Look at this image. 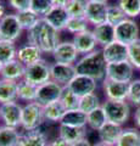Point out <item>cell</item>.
<instances>
[{
	"mask_svg": "<svg viewBox=\"0 0 140 146\" xmlns=\"http://www.w3.org/2000/svg\"><path fill=\"white\" fill-rule=\"evenodd\" d=\"M58 33L60 32L49 25L45 18H40L37 25L27 32V40L29 44L38 46L43 54H52V51L60 44Z\"/></svg>",
	"mask_w": 140,
	"mask_h": 146,
	"instance_id": "cell-1",
	"label": "cell"
},
{
	"mask_svg": "<svg viewBox=\"0 0 140 146\" xmlns=\"http://www.w3.org/2000/svg\"><path fill=\"white\" fill-rule=\"evenodd\" d=\"M74 67L77 74L79 76L89 77L96 82H102L106 78L107 62L104 58L100 49H96L95 51L82 56L74 63Z\"/></svg>",
	"mask_w": 140,
	"mask_h": 146,
	"instance_id": "cell-2",
	"label": "cell"
},
{
	"mask_svg": "<svg viewBox=\"0 0 140 146\" xmlns=\"http://www.w3.org/2000/svg\"><path fill=\"white\" fill-rule=\"evenodd\" d=\"M44 112L43 106L38 102H28L22 108V121H21V129L23 131H31L42 128L44 124Z\"/></svg>",
	"mask_w": 140,
	"mask_h": 146,
	"instance_id": "cell-3",
	"label": "cell"
},
{
	"mask_svg": "<svg viewBox=\"0 0 140 146\" xmlns=\"http://www.w3.org/2000/svg\"><path fill=\"white\" fill-rule=\"evenodd\" d=\"M102 108L106 113L107 121L123 127L130 117V104L128 101H115L105 100L102 102Z\"/></svg>",
	"mask_w": 140,
	"mask_h": 146,
	"instance_id": "cell-4",
	"label": "cell"
},
{
	"mask_svg": "<svg viewBox=\"0 0 140 146\" xmlns=\"http://www.w3.org/2000/svg\"><path fill=\"white\" fill-rule=\"evenodd\" d=\"M23 79L37 86L51 80L50 63H48L43 58V60L35 62L33 65L26 66V73Z\"/></svg>",
	"mask_w": 140,
	"mask_h": 146,
	"instance_id": "cell-5",
	"label": "cell"
},
{
	"mask_svg": "<svg viewBox=\"0 0 140 146\" xmlns=\"http://www.w3.org/2000/svg\"><path fill=\"white\" fill-rule=\"evenodd\" d=\"M65 86L60 85L54 80H49L46 83L37 86V96L35 102H38L40 106H46V105L58 101L61 99V95L64 93Z\"/></svg>",
	"mask_w": 140,
	"mask_h": 146,
	"instance_id": "cell-6",
	"label": "cell"
},
{
	"mask_svg": "<svg viewBox=\"0 0 140 146\" xmlns=\"http://www.w3.org/2000/svg\"><path fill=\"white\" fill-rule=\"evenodd\" d=\"M134 66L128 60L116 62V63H107L106 67V78L122 83H130L134 79Z\"/></svg>",
	"mask_w": 140,
	"mask_h": 146,
	"instance_id": "cell-7",
	"label": "cell"
},
{
	"mask_svg": "<svg viewBox=\"0 0 140 146\" xmlns=\"http://www.w3.org/2000/svg\"><path fill=\"white\" fill-rule=\"evenodd\" d=\"M140 29L134 18H125L115 27V39L125 45H129L139 39Z\"/></svg>",
	"mask_w": 140,
	"mask_h": 146,
	"instance_id": "cell-8",
	"label": "cell"
},
{
	"mask_svg": "<svg viewBox=\"0 0 140 146\" xmlns=\"http://www.w3.org/2000/svg\"><path fill=\"white\" fill-rule=\"evenodd\" d=\"M22 106L17 101L6 102L0 105V122L4 125L12 128H21L22 121Z\"/></svg>",
	"mask_w": 140,
	"mask_h": 146,
	"instance_id": "cell-9",
	"label": "cell"
},
{
	"mask_svg": "<svg viewBox=\"0 0 140 146\" xmlns=\"http://www.w3.org/2000/svg\"><path fill=\"white\" fill-rule=\"evenodd\" d=\"M22 27L16 13H9L0 20V39L15 42L21 36Z\"/></svg>",
	"mask_w": 140,
	"mask_h": 146,
	"instance_id": "cell-10",
	"label": "cell"
},
{
	"mask_svg": "<svg viewBox=\"0 0 140 146\" xmlns=\"http://www.w3.org/2000/svg\"><path fill=\"white\" fill-rule=\"evenodd\" d=\"M51 56L56 63L64 65H74L78 61L79 52L74 46L73 42H62L52 51Z\"/></svg>",
	"mask_w": 140,
	"mask_h": 146,
	"instance_id": "cell-11",
	"label": "cell"
},
{
	"mask_svg": "<svg viewBox=\"0 0 140 146\" xmlns=\"http://www.w3.org/2000/svg\"><path fill=\"white\" fill-rule=\"evenodd\" d=\"M129 83H122L105 78L102 80V89L106 100L115 101H127Z\"/></svg>",
	"mask_w": 140,
	"mask_h": 146,
	"instance_id": "cell-12",
	"label": "cell"
},
{
	"mask_svg": "<svg viewBox=\"0 0 140 146\" xmlns=\"http://www.w3.org/2000/svg\"><path fill=\"white\" fill-rule=\"evenodd\" d=\"M51 80L56 82L62 86H67L72 79L77 76L74 65H64V63H50Z\"/></svg>",
	"mask_w": 140,
	"mask_h": 146,
	"instance_id": "cell-13",
	"label": "cell"
},
{
	"mask_svg": "<svg viewBox=\"0 0 140 146\" xmlns=\"http://www.w3.org/2000/svg\"><path fill=\"white\" fill-rule=\"evenodd\" d=\"M101 51L107 63H116L128 60V45L117 40L104 46Z\"/></svg>",
	"mask_w": 140,
	"mask_h": 146,
	"instance_id": "cell-14",
	"label": "cell"
},
{
	"mask_svg": "<svg viewBox=\"0 0 140 146\" xmlns=\"http://www.w3.org/2000/svg\"><path fill=\"white\" fill-rule=\"evenodd\" d=\"M67 88H70L77 96L82 98L88 94L95 93L98 89V82L93 78H89V77L77 74L71 83L67 85Z\"/></svg>",
	"mask_w": 140,
	"mask_h": 146,
	"instance_id": "cell-15",
	"label": "cell"
},
{
	"mask_svg": "<svg viewBox=\"0 0 140 146\" xmlns=\"http://www.w3.org/2000/svg\"><path fill=\"white\" fill-rule=\"evenodd\" d=\"M72 42H73L74 46L78 50L79 55H83V56L95 51L96 46H98L94 33H93V31H90V29L82 32V33H79V34H74Z\"/></svg>",
	"mask_w": 140,
	"mask_h": 146,
	"instance_id": "cell-16",
	"label": "cell"
},
{
	"mask_svg": "<svg viewBox=\"0 0 140 146\" xmlns=\"http://www.w3.org/2000/svg\"><path fill=\"white\" fill-rule=\"evenodd\" d=\"M107 4L104 3H94L88 1L87 10H85L84 17L87 18L88 23L93 25L94 27L106 23V15H107Z\"/></svg>",
	"mask_w": 140,
	"mask_h": 146,
	"instance_id": "cell-17",
	"label": "cell"
},
{
	"mask_svg": "<svg viewBox=\"0 0 140 146\" xmlns=\"http://www.w3.org/2000/svg\"><path fill=\"white\" fill-rule=\"evenodd\" d=\"M43 51L33 44H23L17 49V60L22 62L25 66H29L33 63L43 60Z\"/></svg>",
	"mask_w": 140,
	"mask_h": 146,
	"instance_id": "cell-18",
	"label": "cell"
},
{
	"mask_svg": "<svg viewBox=\"0 0 140 146\" xmlns=\"http://www.w3.org/2000/svg\"><path fill=\"white\" fill-rule=\"evenodd\" d=\"M123 131V127L115 124L112 122H107L100 130L98 131L99 141L111 146H116L117 141H118L119 136Z\"/></svg>",
	"mask_w": 140,
	"mask_h": 146,
	"instance_id": "cell-19",
	"label": "cell"
},
{
	"mask_svg": "<svg viewBox=\"0 0 140 146\" xmlns=\"http://www.w3.org/2000/svg\"><path fill=\"white\" fill-rule=\"evenodd\" d=\"M26 66L19 60H12L4 65L3 71L0 73V78L12 80V82H20L25 78Z\"/></svg>",
	"mask_w": 140,
	"mask_h": 146,
	"instance_id": "cell-20",
	"label": "cell"
},
{
	"mask_svg": "<svg viewBox=\"0 0 140 146\" xmlns=\"http://www.w3.org/2000/svg\"><path fill=\"white\" fill-rule=\"evenodd\" d=\"M45 21L50 26H52L56 31H66L67 23L70 20V15L65 7H52L51 11L44 17Z\"/></svg>",
	"mask_w": 140,
	"mask_h": 146,
	"instance_id": "cell-21",
	"label": "cell"
},
{
	"mask_svg": "<svg viewBox=\"0 0 140 146\" xmlns=\"http://www.w3.org/2000/svg\"><path fill=\"white\" fill-rule=\"evenodd\" d=\"M49 139L42 128L31 131H22L20 146H48Z\"/></svg>",
	"mask_w": 140,
	"mask_h": 146,
	"instance_id": "cell-22",
	"label": "cell"
},
{
	"mask_svg": "<svg viewBox=\"0 0 140 146\" xmlns=\"http://www.w3.org/2000/svg\"><path fill=\"white\" fill-rule=\"evenodd\" d=\"M94 36L96 39V43L99 46H106L110 43L115 42V27L108 25V23H102V25H99L95 26L94 28L92 29Z\"/></svg>",
	"mask_w": 140,
	"mask_h": 146,
	"instance_id": "cell-23",
	"label": "cell"
},
{
	"mask_svg": "<svg viewBox=\"0 0 140 146\" xmlns=\"http://www.w3.org/2000/svg\"><path fill=\"white\" fill-rule=\"evenodd\" d=\"M57 133H58L57 136H60L61 139H64L71 145L80 139L87 138V129L85 128H76V127L58 124Z\"/></svg>",
	"mask_w": 140,
	"mask_h": 146,
	"instance_id": "cell-24",
	"label": "cell"
},
{
	"mask_svg": "<svg viewBox=\"0 0 140 146\" xmlns=\"http://www.w3.org/2000/svg\"><path fill=\"white\" fill-rule=\"evenodd\" d=\"M21 136L19 128L0 124V146H20Z\"/></svg>",
	"mask_w": 140,
	"mask_h": 146,
	"instance_id": "cell-25",
	"label": "cell"
},
{
	"mask_svg": "<svg viewBox=\"0 0 140 146\" xmlns=\"http://www.w3.org/2000/svg\"><path fill=\"white\" fill-rule=\"evenodd\" d=\"M60 124L76 127V128H87L88 119H87V113L80 111L79 108L66 111V113L62 117Z\"/></svg>",
	"mask_w": 140,
	"mask_h": 146,
	"instance_id": "cell-26",
	"label": "cell"
},
{
	"mask_svg": "<svg viewBox=\"0 0 140 146\" xmlns=\"http://www.w3.org/2000/svg\"><path fill=\"white\" fill-rule=\"evenodd\" d=\"M43 112H44V119L45 122L49 123H58L62 119V117L66 113V108L62 105V102L58 100V101L51 102L46 105V106L43 107Z\"/></svg>",
	"mask_w": 140,
	"mask_h": 146,
	"instance_id": "cell-27",
	"label": "cell"
},
{
	"mask_svg": "<svg viewBox=\"0 0 140 146\" xmlns=\"http://www.w3.org/2000/svg\"><path fill=\"white\" fill-rule=\"evenodd\" d=\"M17 100V82L0 78V105Z\"/></svg>",
	"mask_w": 140,
	"mask_h": 146,
	"instance_id": "cell-28",
	"label": "cell"
},
{
	"mask_svg": "<svg viewBox=\"0 0 140 146\" xmlns=\"http://www.w3.org/2000/svg\"><path fill=\"white\" fill-rule=\"evenodd\" d=\"M37 96V85L22 79L17 82V99L25 102H33Z\"/></svg>",
	"mask_w": 140,
	"mask_h": 146,
	"instance_id": "cell-29",
	"label": "cell"
},
{
	"mask_svg": "<svg viewBox=\"0 0 140 146\" xmlns=\"http://www.w3.org/2000/svg\"><path fill=\"white\" fill-rule=\"evenodd\" d=\"M87 119H88L87 127L89 128L90 130L96 131V133L108 122L107 117H106V113H105V111H104L102 106L95 108L92 112H89L87 115Z\"/></svg>",
	"mask_w": 140,
	"mask_h": 146,
	"instance_id": "cell-30",
	"label": "cell"
},
{
	"mask_svg": "<svg viewBox=\"0 0 140 146\" xmlns=\"http://www.w3.org/2000/svg\"><path fill=\"white\" fill-rule=\"evenodd\" d=\"M116 146H140V130L138 128H123Z\"/></svg>",
	"mask_w": 140,
	"mask_h": 146,
	"instance_id": "cell-31",
	"label": "cell"
},
{
	"mask_svg": "<svg viewBox=\"0 0 140 146\" xmlns=\"http://www.w3.org/2000/svg\"><path fill=\"white\" fill-rule=\"evenodd\" d=\"M17 57V48L15 42L0 39V61L7 63Z\"/></svg>",
	"mask_w": 140,
	"mask_h": 146,
	"instance_id": "cell-32",
	"label": "cell"
},
{
	"mask_svg": "<svg viewBox=\"0 0 140 146\" xmlns=\"http://www.w3.org/2000/svg\"><path fill=\"white\" fill-rule=\"evenodd\" d=\"M16 16H17V20H19L20 25L22 27L23 31H31L33 27L37 25V22L40 20V17L37 15L35 12H33L32 10H26V11H20V12H16Z\"/></svg>",
	"mask_w": 140,
	"mask_h": 146,
	"instance_id": "cell-33",
	"label": "cell"
},
{
	"mask_svg": "<svg viewBox=\"0 0 140 146\" xmlns=\"http://www.w3.org/2000/svg\"><path fill=\"white\" fill-rule=\"evenodd\" d=\"M101 101H100V98L96 93H92V94H88L85 96H82L79 99V110L83 111L84 113H88L94 111L95 108L100 107L101 106Z\"/></svg>",
	"mask_w": 140,
	"mask_h": 146,
	"instance_id": "cell-34",
	"label": "cell"
},
{
	"mask_svg": "<svg viewBox=\"0 0 140 146\" xmlns=\"http://www.w3.org/2000/svg\"><path fill=\"white\" fill-rule=\"evenodd\" d=\"M88 0H68L66 4V11L70 17H84Z\"/></svg>",
	"mask_w": 140,
	"mask_h": 146,
	"instance_id": "cell-35",
	"label": "cell"
},
{
	"mask_svg": "<svg viewBox=\"0 0 140 146\" xmlns=\"http://www.w3.org/2000/svg\"><path fill=\"white\" fill-rule=\"evenodd\" d=\"M127 18V15L124 13V11L117 5H108L107 6V15H106V23L116 27L117 25H119L122 21H124Z\"/></svg>",
	"mask_w": 140,
	"mask_h": 146,
	"instance_id": "cell-36",
	"label": "cell"
},
{
	"mask_svg": "<svg viewBox=\"0 0 140 146\" xmlns=\"http://www.w3.org/2000/svg\"><path fill=\"white\" fill-rule=\"evenodd\" d=\"M89 29V23L85 17H70L66 31L72 34H79Z\"/></svg>",
	"mask_w": 140,
	"mask_h": 146,
	"instance_id": "cell-37",
	"label": "cell"
},
{
	"mask_svg": "<svg viewBox=\"0 0 140 146\" xmlns=\"http://www.w3.org/2000/svg\"><path fill=\"white\" fill-rule=\"evenodd\" d=\"M118 6L128 18H137L140 15V0H118Z\"/></svg>",
	"mask_w": 140,
	"mask_h": 146,
	"instance_id": "cell-38",
	"label": "cell"
},
{
	"mask_svg": "<svg viewBox=\"0 0 140 146\" xmlns=\"http://www.w3.org/2000/svg\"><path fill=\"white\" fill-rule=\"evenodd\" d=\"M79 99L80 98L77 96V95L70 88L65 86L64 93H62V95H61L60 101L65 106L66 111H71V110H77L79 107Z\"/></svg>",
	"mask_w": 140,
	"mask_h": 146,
	"instance_id": "cell-39",
	"label": "cell"
},
{
	"mask_svg": "<svg viewBox=\"0 0 140 146\" xmlns=\"http://www.w3.org/2000/svg\"><path fill=\"white\" fill-rule=\"evenodd\" d=\"M52 7L51 0H32L31 3V10L37 13L40 18H44Z\"/></svg>",
	"mask_w": 140,
	"mask_h": 146,
	"instance_id": "cell-40",
	"label": "cell"
},
{
	"mask_svg": "<svg viewBox=\"0 0 140 146\" xmlns=\"http://www.w3.org/2000/svg\"><path fill=\"white\" fill-rule=\"evenodd\" d=\"M127 101L135 107L140 106V79H133L128 86Z\"/></svg>",
	"mask_w": 140,
	"mask_h": 146,
	"instance_id": "cell-41",
	"label": "cell"
},
{
	"mask_svg": "<svg viewBox=\"0 0 140 146\" xmlns=\"http://www.w3.org/2000/svg\"><path fill=\"white\" fill-rule=\"evenodd\" d=\"M128 61L134 68L140 70V38L128 45Z\"/></svg>",
	"mask_w": 140,
	"mask_h": 146,
	"instance_id": "cell-42",
	"label": "cell"
},
{
	"mask_svg": "<svg viewBox=\"0 0 140 146\" xmlns=\"http://www.w3.org/2000/svg\"><path fill=\"white\" fill-rule=\"evenodd\" d=\"M31 3L32 0H9V4L12 9H15L17 12L26 11L31 9Z\"/></svg>",
	"mask_w": 140,
	"mask_h": 146,
	"instance_id": "cell-43",
	"label": "cell"
},
{
	"mask_svg": "<svg viewBox=\"0 0 140 146\" xmlns=\"http://www.w3.org/2000/svg\"><path fill=\"white\" fill-rule=\"evenodd\" d=\"M48 146H71V144H68L64 139H61L60 136H56V138L49 140Z\"/></svg>",
	"mask_w": 140,
	"mask_h": 146,
	"instance_id": "cell-44",
	"label": "cell"
},
{
	"mask_svg": "<svg viewBox=\"0 0 140 146\" xmlns=\"http://www.w3.org/2000/svg\"><path fill=\"white\" fill-rule=\"evenodd\" d=\"M133 121H134L135 128H138V129L140 130V106L135 108V112H134V116H133Z\"/></svg>",
	"mask_w": 140,
	"mask_h": 146,
	"instance_id": "cell-45",
	"label": "cell"
},
{
	"mask_svg": "<svg viewBox=\"0 0 140 146\" xmlns=\"http://www.w3.org/2000/svg\"><path fill=\"white\" fill-rule=\"evenodd\" d=\"M71 146H94V145L90 143V140L88 138H84V139H80L78 141H76V143H73Z\"/></svg>",
	"mask_w": 140,
	"mask_h": 146,
	"instance_id": "cell-46",
	"label": "cell"
},
{
	"mask_svg": "<svg viewBox=\"0 0 140 146\" xmlns=\"http://www.w3.org/2000/svg\"><path fill=\"white\" fill-rule=\"evenodd\" d=\"M68 0H51L54 7H65Z\"/></svg>",
	"mask_w": 140,
	"mask_h": 146,
	"instance_id": "cell-47",
	"label": "cell"
},
{
	"mask_svg": "<svg viewBox=\"0 0 140 146\" xmlns=\"http://www.w3.org/2000/svg\"><path fill=\"white\" fill-rule=\"evenodd\" d=\"M4 16H5V6L0 4V20H1Z\"/></svg>",
	"mask_w": 140,
	"mask_h": 146,
	"instance_id": "cell-48",
	"label": "cell"
},
{
	"mask_svg": "<svg viewBox=\"0 0 140 146\" xmlns=\"http://www.w3.org/2000/svg\"><path fill=\"white\" fill-rule=\"evenodd\" d=\"M94 146H111V145H107V144H104V143H100V141H98L96 144H94Z\"/></svg>",
	"mask_w": 140,
	"mask_h": 146,
	"instance_id": "cell-49",
	"label": "cell"
},
{
	"mask_svg": "<svg viewBox=\"0 0 140 146\" xmlns=\"http://www.w3.org/2000/svg\"><path fill=\"white\" fill-rule=\"evenodd\" d=\"M88 1H94V3H104V4H106V3H107V0H88Z\"/></svg>",
	"mask_w": 140,
	"mask_h": 146,
	"instance_id": "cell-50",
	"label": "cell"
},
{
	"mask_svg": "<svg viewBox=\"0 0 140 146\" xmlns=\"http://www.w3.org/2000/svg\"><path fill=\"white\" fill-rule=\"evenodd\" d=\"M4 65H5V63H4L3 61H0V73H1V71H3V67H4Z\"/></svg>",
	"mask_w": 140,
	"mask_h": 146,
	"instance_id": "cell-51",
	"label": "cell"
}]
</instances>
